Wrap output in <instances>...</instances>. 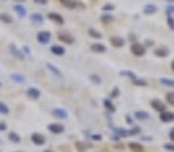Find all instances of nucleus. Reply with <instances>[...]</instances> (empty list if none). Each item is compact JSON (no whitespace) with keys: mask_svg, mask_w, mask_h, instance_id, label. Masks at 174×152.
<instances>
[{"mask_svg":"<svg viewBox=\"0 0 174 152\" xmlns=\"http://www.w3.org/2000/svg\"><path fill=\"white\" fill-rule=\"evenodd\" d=\"M52 114L58 119H66L67 117V111L66 110H63V108H55L54 111H52Z\"/></svg>","mask_w":174,"mask_h":152,"instance_id":"nucleus-16","label":"nucleus"},{"mask_svg":"<svg viewBox=\"0 0 174 152\" xmlns=\"http://www.w3.org/2000/svg\"><path fill=\"white\" fill-rule=\"evenodd\" d=\"M37 3H40V5H46L47 3V0H35Z\"/></svg>","mask_w":174,"mask_h":152,"instance_id":"nucleus-43","label":"nucleus"},{"mask_svg":"<svg viewBox=\"0 0 174 152\" xmlns=\"http://www.w3.org/2000/svg\"><path fill=\"white\" fill-rule=\"evenodd\" d=\"M156 12H157V6H156V5L148 3V5L144 6V14H145V15H153V14H156Z\"/></svg>","mask_w":174,"mask_h":152,"instance_id":"nucleus-12","label":"nucleus"},{"mask_svg":"<svg viewBox=\"0 0 174 152\" xmlns=\"http://www.w3.org/2000/svg\"><path fill=\"white\" fill-rule=\"evenodd\" d=\"M121 73H122V75H124V76H128V78H131V79H133V81H134V79H138V76H136V75H134V73H131V71H127V70H124V71H121Z\"/></svg>","mask_w":174,"mask_h":152,"instance_id":"nucleus-34","label":"nucleus"},{"mask_svg":"<svg viewBox=\"0 0 174 152\" xmlns=\"http://www.w3.org/2000/svg\"><path fill=\"white\" fill-rule=\"evenodd\" d=\"M148 46H153V41H150V40L145 41V47H148Z\"/></svg>","mask_w":174,"mask_h":152,"instance_id":"nucleus-44","label":"nucleus"},{"mask_svg":"<svg viewBox=\"0 0 174 152\" xmlns=\"http://www.w3.org/2000/svg\"><path fill=\"white\" fill-rule=\"evenodd\" d=\"M104 106H105V110H107V111H110V113H115V111H116V106L112 104V101H110V99L104 101Z\"/></svg>","mask_w":174,"mask_h":152,"instance_id":"nucleus-21","label":"nucleus"},{"mask_svg":"<svg viewBox=\"0 0 174 152\" xmlns=\"http://www.w3.org/2000/svg\"><path fill=\"white\" fill-rule=\"evenodd\" d=\"M166 104H170V105L174 106V91L166 93Z\"/></svg>","mask_w":174,"mask_h":152,"instance_id":"nucleus-31","label":"nucleus"},{"mask_svg":"<svg viewBox=\"0 0 174 152\" xmlns=\"http://www.w3.org/2000/svg\"><path fill=\"white\" fill-rule=\"evenodd\" d=\"M170 140H171V141L174 143V128L171 129V131H170Z\"/></svg>","mask_w":174,"mask_h":152,"instance_id":"nucleus-42","label":"nucleus"},{"mask_svg":"<svg viewBox=\"0 0 174 152\" xmlns=\"http://www.w3.org/2000/svg\"><path fill=\"white\" fill-rule=\"evenodd\" d=\"M113 9H115V6H113V5H110V3H107V5H104V6H103V11H104V12L113 11Z\"/></svg>","mask_w":174,"mask_h":152,"instance_id":"nucleus-35","label":"nucleus"},{"mask_svg":"<svg viewBox=\"0 0 174 152\" xmlns=\"http://www.w3.org/2000/svg\"><path fill=\"white\" fill-rule=\"evenodd\" d=\"M154 55L159 56V58H166V56L170 55V49L165 47V46H159L156 50H154Z\"/></svg>","mask_w":174,"mask_h":152,"instance_id":"nucleus-8","label":"nucleus"},{"mask_svg":"<svg viewBox=\"0 0 174 152\" xmlns=\"http://www.w3.org/2000/svg\"><path fill=\"white\" fill-rule=\"evenodd\" d=\"M130 50H131V53L134 55V56H144L145 55V52H147V49L144 44H140L138 41H134V43H131V46H130Z\"/></svg>","mask_w":174,"mask_h":152,"instance_id":"nucleus-1","label":"nucleus"},{"mask_svg":"<svg viewBox=\"0 0 174 152\" xmlns=\"http://www.w3.org/2000/svg\"><path fill=\"white\" fill-rule=\"evenodd\" d=\"M60 3L67 8V9H75V8H84V3L80 0H60Z\"/></svg>","mask_w":174,"mask_h":152,"instance_id":"nucleus-3","label":"nucleus"},{"mask_svg":"<svg viewBox=\"0 0 174 152\" xmlns=\"http://www.w3.org/2000/svg\"><path fill=\"white\" fill-rule=\"evenodd\" d=\"M8 139H9L12 143H20V141H22V137H20V135H18L17 132H9Z\"/></svg>","mask_w":174,"mask_h":152,"instance_id":"nucleus-20","label":"nucleus"},{"mask_svg":"<svg viewBox=\"0 0 174 152\" xmlns=\"http://www.w3.org/2000/svg\"><path fill=\"white\" fill-rule=\"evenodd\" d=\"M26 94H28V97L29 99H32V101H37V99H40V90L38 88H35V87H31L28 91H26Z\"/></svg>","mask_w":174,"mask_h":152,"instance_id":"nucleus-9","label":"nucleus"},{"mask_svg":"<svg viewBox=\"0 0 174 152\" xmlns=\"http://www.w3.org/2000/svg\"><path fill=\"white\" fill-rule=\"evenodd\" d=\"M37 40H38V43H41V44H47V43L50 41V34H49L47 31H40V32L37 34Z\"/></svg>","mask_w":174,"mask_h":152,"instance_id":"nucleus-7","label":"nucleus"},{"mask_svg":"<svg viewBox=\"0 0 174 152\" xmlns=\"http://www.w3.org/2000/svg\"><path fill=\"white\" fill-rule=\"evenodd\" d=\"M110 43H112L113 47H122L125 44L124 38H121V37H112V38H110Z\"/></svg>","mask_w":174,"mask_h":152,"instance_id":"nucleus-13","label":"nucleus"},{"mask_svg":"<svg viewBox=\"0 0 174 152\" xmlns=\"http://www.w3.org/2000/svg\"><path fill=\"white\" fill-rule=\"evenodd\" d=\"M166 23H168V26H170V29L174 31V17H173V15L166 14Z\"/></svg>","mask_w":174,"mask_h":152,"instance_id":"nucleus-30","label":"nucleus"},{"mask_svg":"<svg viewBox=\"0 0 174 152\" xmlns=\"http://www.w3.org/2000/svg\"><path fill=\"white\" fill-rule=\"evenodd\" d=\"M161 120H162L163 123H170V122H173L174 120V113H171V111H163V113H161Z\"/></svg>","mask_w":174,"mask_h":152,"instance_id":"nucleus-10","label":"nucleus"},{"mask_svg":"<svg viewBox=\"0 0 174 152\" xmlns=\"http://www.w3.org/2000/svg\"><path fill=\"white\" fill-rule=\"evenodd\" d=\"M134 117L139 119V120H147V119H148V113H145V111H136V113H134Z\"/></svg>","mask_w":174,"mask_h":152,"instance_id":"nucleus-25","label":"nucleus"},{"mask_svg":"<svg viewBox=\"0 0 174 152\" xmlns=\"http://www.w3.org/2000/svg\"><path fill=\"white\" fill-rule=\"evenodd\" d=\"M9 49H11V52L14 53V56H15V58H20V59H23V58H24V56H23V53H22L20 50H17V49H15L14 46H11Z\"/></svg>","mask_w":174,"mask_h":152,"instance_id":"nucleus-27","label":"nucleus"},{"mask_svg":"<svg viewBox=\"0 0 174 152\" xmlns=\"http://www.w3.org/2000/svg\"><path fill=\"white\" fill-rule=\"evenodd\" d=\"M46 152H52V151H46Z\"/></svg>","mask_w":174,"mask_h":152,"instance_id":"nucleus-47","label":"nucleus"},{"mask_svg":"<svg viewBox=\"0 0 174 152\" xmlns=\"http://www.w3.org/2000/svg\"><path fill=\"white\" fill-rule=\"evenodd\" d=\"M171 70L174 71V59H173V62H171Z\"/></svg>","mask_w":174,"mask_h":152,"instance_id":"nucleus-45","label":"nucleus"},{"mask_svg":"<svg viewBox=\"0 0 174 152\" xmlns=\"http://www.w3.org/2000/svg\"><path fill=\"white\" fill-rule=\"evenodd\" d=\"M14 11H15V14H17L18 17H24V15H26V9H24V6H22V5H15V6H14Z\"/></svg>","mask_w":174,"mask_h":152,"instance_id":"nucleus-19","label":"nucleus"},{"mask_svg":"<svg viewBox=\"0 0 174 152\" xmlns=\"http://www.w3.org/2000/svg\"><path fill=\"white\" fill-rule=\"evenodd\" d=\"M133 82H134L136 85H147V82H145V81H138V79H134Z\"/></svg>","mask_w":174,"mask_h":152,"instance_id":"nucleus-37","label":"nucleus"},{"mask_svg":"<svg viewBox=\"0 0 174 152\" xmlns=\"http://www.w3.org/2000/svg\"><path fill=\"white\" fill-rule=\"evenodd\" d=\"M151 106H153V110L157 111V113L166 111V105L163 104L162 101H159V99H153V101H151Z\"/></svg>","mask_w":174,"mask_h":152,"instance_id":"nucleus-5","label":"nucleus"},{"mask_svg":"<svg viewBox=\"0 0 174 152\" xmlns=\"http://www.w3.org/2000/svg\"><path fill=\"white\" fill-rule=\"evenodd\" d=\"M101 22H103V23H112V22H113V17H112V15H103V17H101Z\"/></svg>","mask_w":174,"mask_h":152,"instance_id":"nucleus-33","label":"nucleus"},{"mask_svg":"<svg viewBox=\"0 0 174 152\" xmlns=\"http://www.w3.org/2000/svg\"><path fill=\"white\" fill-rule=\"evenodd\" d=\"M57 37L61 43H67V44H73L75 43V37L72 35V34H69L67 31H60L57 34Z\"/></svg>","mask_w":174,"mask_h":152,"instance_id":"nucleus-2","label":"nucleus"},{"mask_svg":"<svg viewBox=\"0 0 174 152\" xmlns=\"http://www.w3.org/2000/svg\"><path fill=\"white\" fill-rule=\"evenodd\" d=\"M46 66H47V69H49V70L52 71V73H55V75H57L58 78H63V73H61V71L58 70V69H57V67H55V66H52L50 62H47Z\"/></svg>","mask_w":174,"mask_h":152,"instance_id":"nucleus-23","label":"nucleus"},{"mask_svg":"<svg viewBox=\"0 0 174 152\" xmlns=\"http://www.w3.org/2000/svg\"><path fill=\"white\" fill-rule=\"evenodd\" d=\"M47 18H49L50 22L57 23V24H64V18H63V15H61V14H58V12H49V14H47Z\"/></svg>","mask_w":174,"mask_h":152,"instance_id":"nucleus-6","label":"nucleus"},{"mask_svg":"<svg viewBox=\"0 0 174 152\" xmlns=\"http://www.w3.org/2000/svg\"><path fill=\"white\" fill-rule=\"evenodd\" d=\"M128 149L131 152H144V146L140 143H128Z\"/></svg>","mask_w":174,"mask_h":152,"instance_id":"nucleus-17","label":"nucleus"},{"mask_svg":"<svg viewBox=\"0 0 174 152\" xmlns=\"http://www.w3.org/2000/svg\"><path fill=\"white\" fill-rule=\"evenodd\" d=\"M166 14L174 15V6H173V5H168V6H166Z\"/></svg>","mask_w":174,"mask_h":152,"instance_id":"nucleus-36","label":"nucleus"},{"mask_svg":"<svg viewBox=\"0 0 174 152\" xmlns=\"http://www.w3.org/2000/svg\"><path fill=\"white\" fill-rule=\"evenodd\" d=\"M31 140H32V143L37 145V146H43V145L46 143V137H45L43 134H40V132H34V134L31 135Z\"/></svg>","mask_w":174,"mask_h":152,"instance_id":"nucleus-4","label":"nucleus"},{"mask_svg":"<svg viewBox=\"0 0 174 152\" xmlns=\"http://www.w3.org/2000/svg\"><path fill=\"white\" fill-rule=\"evenodd\" d=\"M0 85H2V84H0Z\"/></svg>","mask_w":174,"mask_h":152,"instance_id":"nucleus-48","label":"nucleus"},{"mask_svg":"<svg viewBox=\"0 0 174 152\" xmlns=\"http://www.w3.org/2000/svg\"><path fill=\"white\" fill-rule=\"evenodd\" d=\"M31 22H32V23H35V24L43 23V15H41V14H38V12L31 14Z\"/></svg>","mask_w":174,"mask_h":152,"instance_id":"nucleus-18","label":"nucleus"},{"mask_svg":"<svg viewBox=\"0 0 174 152\" xmlns=\"http://www.w3.org/2000/svg\"><path fill=\"white\" fill-rule=\"evenodd\" d=\"M9 113V108L6 104H3V102H0V114H8Z\"/></svg>","mask_w":174,"mask_h":152,"instance_id":"nucleus-32","label":"nucleus"},{"mask_svg":"<svg viewBox=\"0 0 174 152\" xmlns=\"http://www.w3.org/2000/svg\"><path fill=\"white\" fill-rule=\"evenodd\" d=\"M92 139H93V140H96V141H99L101 139H103V137H101V135H98V134H93Z\"/></svg>","mask_w":174,"mask_h":152,"instance_id":"nucleus-40","label":"nucleus"},{"mask_svg":"<svg viewBox=\"0 0 174 152\" xmlns=\"http://www.w3.org/2000/svg\"><path fill=\"white\" fill-rule=\"evenodd\" d=\"M90 79H93V82H95V84H99V78H98L96 75H93V76H90Z\"/></svg>","mask_w":174,"mask_h":152,"instance_id":"nucleus-39","label":"nucleus"},{"mask_svg":"<svg viewBox=\"0 0 174 152\" xmlns=\"http://www.w3.org/2000/svg\"><path fill=\"white\" fill-rule=\"evenodd\" d=\"M6 128H8V126H6V123H5V122H0V131H5Z\"/></svg>","mask_w":174,"mask_h":152,"instance_id":"nucleus-41","label":"nucleus"},{"mask_svg":"<svg viewBox=\"0 0 174 152\" xmlns=\"http://www.w3.org/2000/svg\"><path fill=\"white\" fill-rule=\"evenodd\" d=\"M166 2H170V3H174V0H166Z\"/></svg>","mask_w":174,"mask_h":152,"instance_id":"nucleus-46","label":"nucleus"},{"mask_svg":"<svg viewBox=\"0 0 174 152\" xmlns=\"http://www.w3.org/2000/svg\"><path fill=\"white\" fill-rule=\"evenodd\" d=\"M11 79L14 82H24V76L23 75H17V73H12L11 75Z\"/></svg>","mask_w":174,"mask_h":152,"instance_id":"nucleus-26","label":"nucleus"},{"mask_svg":"<svg viewBox=\"0 0 174 152\" xmlns=\"http://www.w3.org/2000/svg\"><path fill=\"white\" fill-rule=\"evenodd\" d=\"M118 96H119V90H118V88H115V90L112 91V97H118Z\"/></svg>","mask_w":174,"mask_h":152,"instance_id":"nucleus-38","label":"nucleus"},{"mask_svg":"<svg viewBox=\"0 0 174 152\" xmlns=\"http://www.w3.org/2000/svg\"><path fill=\"white\" fill-rule=\"evenodd\" d=\"M89 37H92L95 40H101V38H103V34L98 32L96 29H89Z\"/></svg>","mask_w":174,"mask_h":152,"instance_id":"nucleus-22","label":"nucleus"},{"mask_svg":"<svg viewBox=\"0 0 174 152\" xmlns=\"http://www.w3.org/2000/svg\"><path fill=\"white\" fill-rule=\"evenodd\" d=\"M0 22H3V23H12V17L8 15V14H5V12H2L0 14Z\"/></svg>","mask_w":174,"mask_h":152,"instance_id":"nucleus-24","label":"nucleus"},{"mask_svg":"<svg viewBox=\"0 0 174 152\" xmlns=\"http://www.w3.org/2000/svg\"><path fill=\"white\" fill-rule=\"evenodd\" d=\"M75 146H76V149H78L80 152H86V151H87V148H89V146H87L86 143H82V141H78Z\"/></svg>","mask_w":174,"mask_h":152,"instance_id":"nucleus-28","label":"nucleus"},{"mask_svg":"<svg viewBox=\"0 0 174 152\" xmlns=\"http://www.w3.org/2000/svg\"><path fill=\"white\" fill-rule=\"evenodd\" d=\"M90 49H92V52H95V53H104L105 50V46L104 44H101V43H93L92 46H90Z\"/></svg>","mask_w":174,"mask_h":152,"instance_id":"nucleus-14","label":"nucleus"},{"mask_svg":"<svg viewBox=\"0 0 174 152\" xmlns=\"http://www.w3.org/2000/svg\"><path fill=\"white\" fill-rule=\"evenodd\" d=\"M161 84L166 85V87H174V79H168V78H162Z\"/></svg>","mask_w":174,"mask_h":152,"instance_id":"nucleus-29","label":"nucleus"},{"mask_svg":"<svg viewBox=\"0 0 174 152\" xmlns=\"http://www.w3.org/2000/svg\"><path fill=\"white\" fill-rule=\"evenodd\" d=\"M50 52L52 53H55V55H58V56H63L64 53H66V49L63 46H58V44H55V46L50 47Z\"/></svg>","mask_w":174,"mask_h":152,"instance_id":"nucleus-15","label":"nucleus"},{"mask_svg":"<svg viewBox=\"0 0 174 152\" xmlns=\"http://www.w3.org/2000/svg\"><path fill=\"white\" fill-rule=\"evenodd\" d=\"M47 128H49L50 132H54V134H61V132L64 131V126H63V125H60V123H50Z\"/></svg>","mask_w":174,"mask_h":152,"instance_id":"nucleus-11","label":"nucleus"}]
</instances>
